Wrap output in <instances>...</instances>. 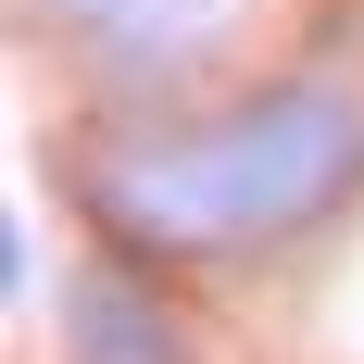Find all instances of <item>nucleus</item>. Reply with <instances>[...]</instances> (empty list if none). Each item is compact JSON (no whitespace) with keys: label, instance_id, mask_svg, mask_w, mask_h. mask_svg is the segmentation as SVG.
<instances>
[{"label":"nucleus","instance_id":"f257e3e1","mask_svg":"<svg viewBox=\"0 0 364 364\" xmlns=\"http://www.w3.org/2000/svg\"><path fill=\"white\" fill-rule=\"evenodd\" d=\"M364 176V101L352 88H264L226 126H151L101 164V214L139 252H239L277 226H314Z\"/></svg>","mask_w":364,"mask_h":364},{"label":"nucleus","instance_id":"f03ea898","mask_svg":"<svg viewBox=\"0 0 364 364\" xmlns=\"http://www.w3.org/2000/svg\"><path fill=\"white\" fill-rule=\"evenodd\" d=\"M38 13H50V26H75L101 63H176L226 0H38Z\"/></svg>","mask_w":364,"mask_h":364},{"label":"nucleus","instance_id":"7ed1b4c3","mask_svg":"<svg viewBox=\"0 0 364 364\" xmlns=\"http://www.w3.org/2000/svg\"><path fill=\"white\" fill-rule=\"evenodd\" d=\"M63 339H75V364H188L176 314H164V301H139L126 277H75V314H63Z\"/></svg>","mask_w":364,"mask_h":364}]
</instances>
